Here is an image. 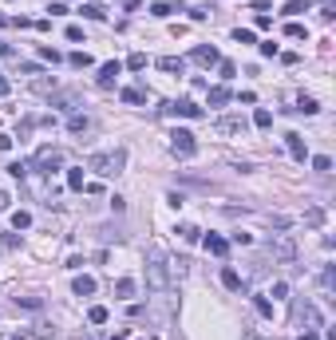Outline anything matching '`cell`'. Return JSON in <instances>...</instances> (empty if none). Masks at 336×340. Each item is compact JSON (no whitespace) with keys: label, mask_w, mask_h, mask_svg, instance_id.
<instances>
[{"label":"cell","mask_w":336,"mask_h":340,"mask_svg":"<svg viewBox=\"0 0 336 340\" xmlns=\"http://www.w3.org/2000/svg\"><path fill=\"white\" fill-rule=\"evenodd\" d=\"M0 150H12V134H4V131H0Z\"/></svg>","instance_id":"cell-48"},{"label":"cell","mask_w":336,"mask_h":340,"mask_svg":"<svg viewBox=\"0 0 336 340\" xmlns=\"http://www.w3.org/2000/svg\"><path fill=\"white\" fill-rule=\"evenodd\" d=\"M60 166H63V150H56V147H40V150H36V158L28 163V170L52 174V170H60Z\"/></svg>","instance_id":"cell-3"},{"label":"cell","mask_w":336,"mask_h":340,"mask_svg":"<svg viewBox=\"0 0 336 340\" xmlns=\"http://www.w3.org/2000/svg\"><path fill=\"white\" fill-rule=\"evenodd\" d=\"M233 40H237V44H253V32H249V28H237V32H233Z\"/></svg>","instance_id":"cell-41"},{"label":"cell","mask_w":336,"mask_h":340,"mask_svg":"<svg viewBox=\"0 0 336 340\" xmlns=\"http://www.w3.org/2000/svg\"><path fill=\"white\" fill-rule=\"evenodd\" d=\"M147 285H151L154 293H162L166 289V253L154 245L151 257H147Z\"/></svg>","instance_id":"cell-2"},{"label":"cell","mask_w":336,"mask_h":340,"mask_svg":"<svg viewBox=\"0 0 336 340\" xmlns=\"http://www.w3.org/2000/svg\"><path fill=\"white\" fill-rule=\"evenodd\" d=\"M269 250H273V257H277V261H285V265L297 261V245H293L289 237H273V245H269Z\"/></svg>","instance_id":"cell-5"},{"label":"cell","mask_w":336,"mask_h":340,"mask_svg":"<svg viewBox=\"0 0 336 340\" xmlns=\"http://www.w3.org/2000/svg\"><path fill=\"white\" fill-rule=\"evenodd\" d=\"M87 166H91L99 178H115V174H123V166H127V150L115 147V150H103V154H91Z\"/></svg>","instance_id":"cell-1"},{"label":"cell","mask_w":336,"mask_h":340,"mask_svg":"<svg viewBox=\"0 0 336 340\" xmlns=\"http://www.w3.org/2000/svg\"><path fill=\"white\" fill-rule=\"evenodd\" d=\"M87 127H91V119H87V115H71V119H67V131H71V134H83Z\"/></svg>","instance_id":"cell-16"},{"label":"cell","mask_w":336,"mask_h":340,"mask_svg":"<svg viewBox=\"0 0 336 340\" xmlns=\"http://www.w3.org/2000/svg\"><path fill=\"white\" fill-rule=\"evenodd\" d=\"M261 56H269V59L277 56V44H273V40H265V44H261Z\"/></svg>","instance_id":"cell-46"},{"label":"cell","mask_w":336,"mask_h":340,"mask_svg":"<svg viewBox=\"0 0 336 340\" xmlns=\"http://www.w3.org/2000/svg\"><path fill=\"white\" fill-rule=\"evenodd\" d=\"M99 285H95V277H76V285H71V293L76 297H91Z\"/></svg>","instance_id":"cell-13"},{"label":"cell","mask_w":336,"mask_h":340,"mask_svg":"<svg viewBox=\"0 0 336 340\" xmlns=\"http://www.w3.org/2000/svg\"><path fill=\"white\" fill-rule=\"evenodd\" d=\"M301 12H308V0H289L285 4V16H301Z\"/></svg>","instance_id":"cell-32"},{"label":"cell","mask_w":336,"mask_h":340,"mask_svg":"<svg viewBox=\"0 0 336 340\" xmlns=\"http://www.w3.org/2000/svg\"><path fill=\"white\" fill-rule=\"evenodd\" d=\"M67 63H71V67H91V56H87V52H71Z\"/></svg>","instance_id":"cell-28"},{"label":"cell","mask_w":336,"mask_h":340,"mask_svg":"<svg viewBox=\"0 0 336 340\" xmlns=\"http://www.w3.org/2000/svg\"><path fill=\"white\" fill-rule=\"evenodd\" d=\"M8 174H12V178H28V163H12V166H8Z\"/></svg>","instance_id":"cell-40"},{"label":"cell","mask_w":336,"mask_h":340,"mask_svg":"<svg viewBox=\"0 0 336 340\" xmlns=\"http://www.w3.org/2000/svg\"><path fill=\"white\" fill-rule=\"evenodd\" d=\"M222 285H226V289H233V293H237V289H242V277H237V269H222Z\"/></svg>","instance_id":"cell-17"},{"label":"cell","mask_w":336,"mask_h":340,"mask_svg":"<svg viewBox=\"0 0 336 340\" xmlns=\"http://www.w3.org/2000/svg\"><path fill=\"white\" fill-rule=\"evenodd\" d=\"M245 340H261V336H257V332H245Z\"/></svg>","instance_id":"cell-53"},{"label":"cell","mask_w":336,"mask_h":340,"mask_svg":"<svg viewBox=\"0 0 336 340\" xmlns=\"http://www.w3.org/2000/svg\"><path fill=\"white\" fill-rule=\"evenodd\" d=\"M115 297H119V301L135 297V277H119V281H115Z\"/></svg>","instance_id":"cell-15"},{"label":"cell","mask_w":336,"mask_h":340,"mask_svg":"<svg viewBox=\"0 0 336 340\" xmlns=\"http://www.w3.org/2000/svg\"><path fill=\"white\" fill-rule=\"evenodd\" d=\"M253 123H257L261 131H269V127H273V111H265V107H257V115H253Z\"/></svg>","instance_id":"cell-24"},{"label":"cell","mask_w":336,"mask_h":340,"mask_svg":"<svg viewBox=\"0 0 336 340\" xmlns=\"http://www.w3.org/2000/svg\"><path fill=\"white\" fill-rule=\"evenodd\" d=\"M87 182H83V170H67V190H83Z\"/></svg>","instance_id":"cell-27"},{"label":"cell","mask_w":336,"mask_h":340,"mask_svg":"<svg viewBox=\"0 0 336 340\" xmlns=\"http://www.w3.org/2000/svg\"><path fill=\"white\" fill-rule=\"evenodd\" d=\"M293 111H301V115H317V111H321V103H317V99H305V95H301V103L293 107Z\"/></svg>","instance_id":"cell-23"},{"label":"cell","mask_w":336,"mask_h":340,"mask_svg":"<svg viewBox=\"0 0 336 340\" xmlns=\"http://www.w3.org/2000/svg\"><path fill=\"white\" fill-rule=\"evenodd\" d=\"M305 222H308V225H324V210H321V206H313V210L305 214Z\"/></svg>","instance_id":"cell-33"},{"label":"cell","mask_w":336,"mask_h":340,"mask_svg":"<svg viewBox=\"0 0 336 340\" xmlns=\"http://www.w3.org/2000/svg\"><path fill=\"white\" fill-rule=\"evenodd\" d=\"M166 111H170V115H182V119H198V115H202V107L190 103V99H178V103H170Z\"/></svg>","instance_id":"cell-10"},{"label":"cell","mask_w":336,"mask_h":340,"mask_svg":"<svg viewBox=\"0 0 336 340\" xmlns=\"http://www.w3.org/2000/svg\"><path fill=\"white\" fill-rule=\"evenodd\" d=\"M12 225H16V230H28V225H32V214H28V210H16V214H12Z\"/></svg>","instance_id":"cell-31"},{"label":"cell","mask_w":336,"mask_h":340,"mask_svg":"<svg viewBox=\"0 0 336 340\" xmlns=\"http://www.w3.org/2000/svg\"><path fill=\"white\" fill-rule=\"evenodd\" d=\"M174 234H182V241H198V237H202V230H198V225H190V222H182L178 230H174Z\"/></svg>","instance_id":"cell-22"},{"label":"cell","mask_w":336,"mask_h":340,"mask_svg":"<svg viewBox=\"0 0 336 340\" xmlns=\"http://www.w3.org/2000/svg\"><path fill=\"white\" fill-rule=\"evenodd\" d=\"M313 170H317V174H328V170H332V158H328V154H317V158H313Z\"/></svg>","instance_id":"cell-29"},{"label":"cell","mask_w":336,"mask_h":340,"mask_svg":"<svg viewBox=\"0 0 336 340\" xmlns=\"http://www.w3.org/2000/svg\"><path fill=\"white\" fill-rule=\"evenodd\" d=\"M285 297H289V285L277 281V285H273V301H285Z\"/></svg>","instance_id":"cell-43"},{"label":"cell","mask_w":336,"mask_h":340,"mask_svg":"<svg viewBox=\"0 0 336 340\" xmlns=\"http://www.w3.org/2000/svg\"><path fill=\"white\" fill-rule=\"evenodd\" d=\"M36 91H40V95H47V91H56V79H36Z\"/></svg>","instance_id":"cell-42"},{"label":"cell","mask_w":336,"mask_h":340,"mask_svg":"<svg viewBox=\"0 0 336 340\" xmlns=\"http://www.w3.org/2000/svg\"><path fill=\"white\" fill-rule=\"evenodd\" d=\"M166 265H170V277L178 281V277H186V269H190V261H186V257H174V261H166Z\"/></svg>","instance_id":"cell-21"},{"label":"cell","mask_w":336,"mask_h":340,"mask_svg":"<svg viewBox=\"0 0 336 340\" xmlns=\"http://www.w3.org/2000/svg\"><path fill=\"white\" fill-rule=\"evenodd\" d=\"M186 12H190V20H198V24H202V20H206V16H210V12H206V8H186Z\"/></svg>","instance_id":"cell-47"},{"label":"cell","mask_w":336,"mask_h":340,"mask_svg":"<svg viewBox=\"0 0 336 340\" xmlns=\"http://www.w3.org/2000/svg\"><path fill=\"white\" fill-rule=\"evenodd\" d=\"M253 24H257V32H269V28H273V20H269V16H265V12H261L257 20H253Z\"/></svg>","instance_id":"cell-44"},{"label":"cell","mask_w":336,"mask_h":340,"mask_svg":"<svg viewBox=\"0 0 336 340\" xmlns=\"http://www.w3.org/2000/svg\"><path fill=\"white\" fill-rule=\"evenodd\" d=\"M253 309H257L261 316H273V305H269V301H265V297H253Z\"/></svg>","instance_id":"cell-35"},{"label":"cell","mask_w":336,"mask_h":340,"mask_svg":"<svg viewBox=\"0 0 336 340\" xmlns=\"http://www.w3.org/2000/svg\"><path fill=\"white\" fill-rule=\"evenodd\" d=\"M332 285H336V269L328 265V269H324V273H321V289H324V293H328Z\"/></svg>","instance_id":"cell-34"},{"label":"cell","mask_w":336,"mask_h":340,"mask_svg":"<svg viewBox=\"0 0 336 340\" xmlns=\"http://www.w3.org/2000/svg\"><path fill=\"white\" fill-rule=\"evenodd\" d=\"M174 12H186V4H174V0H154L151 4V16H158V20H166Z\"/></svg>","instance_id":"cell-9"},{"label":"cell","mask_w":336,"mask_h":340,"mask_svg":"<svg viewBox=\"0 0 336 340\" xmlns=\"http://www.w3.org/2000/svg\"><path fill=\"white\" fill-rule=\"evenodd\" d=\"M190 59H194V63H202V67H214V63H218V48H214V44H198L194 52H190Z\"/></svg>","instance_id":"cell-6"},{"label":"cell","mask_w":336,"mask_h":340,"mask_svg":"<svg viewBox=\"0 0 336 340\" xmlns=\"http://www.w3.org/2000/svg\"><path fill=\"white\" fill-rule=\"evenodd\" d=\"M67 40H71V44H79V40H83V28H76V24H71V28H67Z\"/></svg>","instance_id":"cell-45"},{"label":"cell","mask_w":336,"mask_h":340,"mask_svg":"<svg viewBox=\"0 0 336 340\" xmlns=\"http://www.w3.org/2000/svg\"><path fill=\"white\" fill-rule=\"evenodd\" d=\"M8 91H12V83H8V79H4V75H0V99H4V95H8Z\"/></svg>","instance_id":"cell-49"},{"label":"cell","mask_w":336,"mask_h":340,"mask_svg":"<svg viewBox=\"0 0 336 340\" xmlns=\"http://www.w3.org/2000/svg\"><path fill=\"white\" fill-rule=\"evenodd\" d=\"M0 24H4V16H0Z\"/></svg>","instance_id":"cell-56"},{"label":"cell","mask_w":336,"mask_h":340,"mask_svg":"<svg viewBox=\"0 0 336 340\" xmlns=\"http://www.w3.org/2000/svg\"><path fill=\"white\" fill-rule=\"evenodd\" d=\"M16 305H24V309H40L44 301H40V297H16Z\"/></svg>","instance_id":"cell-39"},{"label":"cell","mask_w":336,"mask_h":340,"mask_svg":"<svg viewBox=\"0 0 336 340\" xmlns=\"http://www.w3.org/2000/svg\"><path fill=\"white\" fill-rule=\"evenodd\" d=\"M218 72H222V79H233L237 75V63L233 59H218Z\"/></svg>","instance_id":"cell-26"},{"label":"cell","mask_w":336,"mask_h":340,"mask_svg":"<svg viewBox=\"0 0 336 340\" xmlns=\"http://www.w3.org/2000/svg\"><path fill=\"white\" fill-rule=\"evenodd\" d=\"M119 72H123V63H119V59H107V63L99 67V75H95V83H99V87H111Z\"/></svg>","instance_id":"cell-7"},{"label":"cell","mask_w":336,"mask_h":340,"mask_svg":"<svg viewBox=\"0 0 336 340\" xmlns=\"http://www.w3.org/2000/svg\"><path fill=\"white\" fill-rule=\"evenodd\" d=\"M111 340H127V336H123V332H115V336H111Z\"/></svg>","instance_id":"cell-54"},{"label":"cell","mask_w":336,"mask_h":340,"mask_svg":"<svg viewBox=\"0 0 336 340\" xmlns=\"http://www.w3.org/2000/svg\"><path fill=\"white\" fill-rule=\"evenodd\" d=\"M79 12L87 16V20H103V16H107V12H103V4H95V0H91V4H83Z\"/></svg>","instance_id":"cell-25"},{"label":"cell","mask_w":336,"mask_h":340,"mask_svg":"<svg viewBox=\"0 0 336 340\" xmlns=\"http://www.w3.org/2000/svg\"><path fill=\"white\" fill-rule=\"evenodd\" d=\"M269 4H273V0H253V8H269Z\"/></svg>","instance_id":"cell-51"},{"label":"cell","mask_w":336,"mask_h":340,"mask_svg":"<svg viewBox=\"0 0 336 340\" xmlns=\"http://www.w3.org/2000/svg\"><path fill=\"white\" fill-rule=\"evenodd\" d=\"M158 67H162V72H170V75H182V72H186V63H182L178 56H162V59H158Z\"/></svg>","instance_id":"cell-14"},{"label":"cell","mask_w":336,"mask_h":340,"mask_svg":"<svg viewBox=\"0 0 336 340\" xmlns=\"http://www.w3.org/2000/svg\"><path fill=\"white\" fill-rule=\"evenodd\" d=\"M123 103H147V91L142 87H123Z\"/></svg>","instance_id":"cell-19"},{"label":"cell","mask_w":336,"mask_h":340,"mask_svg":"<svg viewBox=\"0 0 336 340\" xmlns=\"http://www.w3.org/2000/svg\"><path fill=\"white\" fill-rule=\"evenodd\" d=\"M229 103V87H210V107H226Z\"/></svg>","instance_id":"cell-20"},{"label":"cell","mask_w":336,"mask_h":340,"mask_svg":"<svg viewBox=\"0 0 336 340\" xmlns=\"http://www.w3.org/2000/svg\"><path fill=\"white\" fill-rule=\"evenodd\" d=\"M301 340H321V336H317L313 328H305V332H301Z\"/></svg>","instance_id":"cell-50"},{"label":"cell","mask_w":336,"mask_h":340,"mask_svg":"<svg viewBox=\"0 0 336 340\" xmlns=\"http://www.w3.org/2000/svg\"><path fill=\"white\" fill-rule=\"evenodd\" d=\"M170 150L182 154V158H190V154L198 150V139H194L190 131H174V134H170Z\"/></svg>","instance_id":"cell-4"},{"label":"cell","mask_w":336,"mask_h":340,"mask_svg":"<svg viewBox=\"0 0 336 340\" xmlns=\"http://www.w3.org/2000/svg\"><path fill=\"white\" fill-rule=\"evenodd\" d=\"M174 340H186V336H178V332H174Z\"/></svg>","instance_id":"cell-55"},{"label":"cell","mask_w":336,"mask_h":340,"mask_svg":"<svg viewBox=\"0 0 336 340\" xmlns=\"http://www.w3.org/2000/svg\"><path fill=\"white\" fill-rule=\"evenodd\" d=\"M0 210H8V194L0 190Z\"/></svg>","instance_id":"cell-52"},{"label":"cell","mask_w":336,"mask_h":340,"mask_svg":"<svg viewBox=\"0 0 336 340\" xmlns=\"http://www.w3.org/2000/svg\"><path fill=\"white\" fill-rule=\"evenodd\" d=\"M285 36H289V40H308V28L297 24V20H289V24H285Z\"/></svg>","instance_id":"cell-18"},{"label":"cell","mask_w":336,"mask_h":340,"mask_svg":"<svg viewBox=\"0 0 336 340\" xmlns=\"http://www.w3.org/2000/svg\"><path fill=\"white\" fill-rule=\"evenodd\" d=\"M206 253L226 257V253H229V241H226V237H218V234H210V237H206Z\"/></svg>","instance_id":"cell-12"},{"label":"cell","mask_w":336,"mask_h":340,"mask_svg":"<svg viewBox=\"0 0 336 340\" xmlns=\"http://www.w3.org/2000/svg\"><path fill=\"white\" fill-rule=\"evenodd\" d=\"M87 321H91V325H103V321H107V309H103V305H91V309H87Z\"/></svg>","instance_id":"cell-30"},{"label":"cell","mask_w":336,"mask_h":340,"mask_svg":"<svg viewBox=\"0 0 336 340\" xmlns=\"http://www.w3.org/2000/svg\"><path fill=\"white\" fill-rule=\"evenodd\" d=\"M40 56H44L47 63H60V52H56V48H47V44H40Z\"/></svg>","instance_id":"cell-38"},{"label":"cell","mask_w":336,"mask_h":340,"mask_svg":"<svg viewBox=\"0 0 336 340\" xmlns=\"http://www.w3.org/2000/svg\"><path fill=\"white\" fill-rule=\"evenodd\" d=\"M214 127L222 134H245V119H218Z\"/></svg>","instance_id":"cell-11"},{"label":"cell","mask_w":336,"mask_h":340,"mask_svg":"<svg viewBox=\"0 0 336 340\" xmlns=\"http://www.w3.org/2000/svg\"><path fill=\"white\" fill-rule=\"evenodd\" d=\"M127 67H131V72H142V67H147V56H142V52H135V56L127 59Z\"/></svg>","instance_id":"cell-36"},{"label":"cell","mask_w":336,"mask_h":340,"mask_svg":"<svg viewBox=\"0 0 336 340\" xmlns=\"http://www.w3.org/2000/svg\"><path fill=\"white\" fill-rule=\"evenodd\" d=\"M285 147H289V154L297 158V163H305V158H308V147H305V139H301L297 131H289V134H285Z\"/></svg>","instance_id":"cell-8"},{"label":"cell","mask_w":336,"mask_h":340,"mask_svg":"<svg viewBox=\"0 0 336 340\" xmlns=\"http://www.w3.org/2000/svg\"><path fill=\"white\" fill-rule=\"evenodd\" d=\"M52 103H56V107H63V111H76V95H60V99H52Z\"/></svg>","instance_id":"cell-37"}]
</instances>
